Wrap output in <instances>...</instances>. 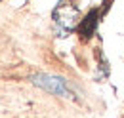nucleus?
<instances>
[{"mask_svg":"<svg viewBox=\"0 0 124 118\" xmlns=\"http://www.w3.org/2000/svg\"><path fill=\"white\" fill-rule=\"evenodd\" d=\"M54 19H55L57 25H61L63 29L73 30V29H77L78 21H80V14H78L77 6L67 4V2H61V4L54 10Z\"/></svg>","mask_w":124,"mask_h":118,"instance_id":"nucleus-2","label":"nucleus"},{"mask_svg":"<svg viewBox=\"0 0 124 118\" xmlns=\"http://www.w3.org/2000/svg\"><path fill=\"white\" fill-rule=\"evenodd\" d=\"M31 80H32L34 86L46 89V91L54 93V95H59V97H73L71 88L67 86V82H65L63 78H59V76H52V74L40 73V74H34Z\"/></svg>","mask_w":124,"mask_h":118,"instance_id":"nucleus-1","label":"nucleus"},{"mask_svg":"<svg viewBox=\"0 0 124 118\" xmlns=\"http://www.w3.org/2000/svg\"><path fill=\"white\" fill-rule=\"evenodd\" d=\"M97 17H99L97 10H92L90 14L82 19V23H80V27H78V32H80V36H82L84 40H88L93 32H95V27H97Z\"/></svg>","mask_w":124,"mask_h":118,"instance_id":"nucleus-3","label":"nucleus"}]
</instances>
